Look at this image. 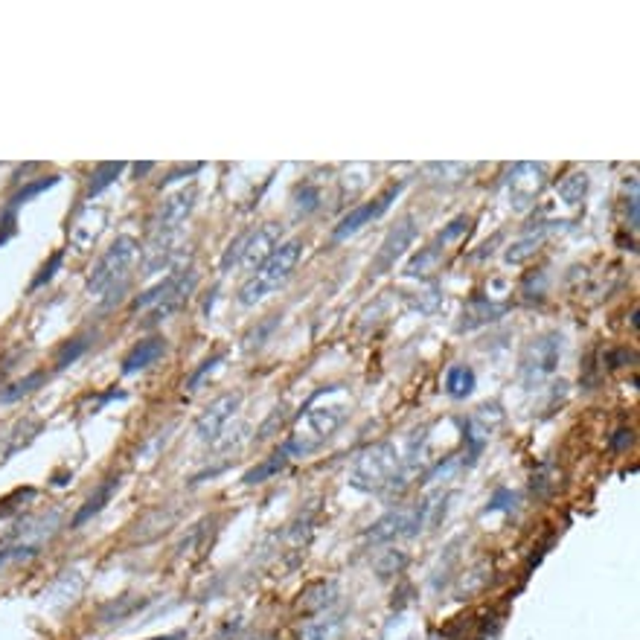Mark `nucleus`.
<instances>
[{
	"label": "nucleus",
	"mask_w": 640,
	"mask_h": 640,
	"mask_svg": "<svg viewBox=\"0 0 640 640\" xmlns=\"http://www.w3.org/2000/svg\"><path fill=\"white\" fill-rule=\"evenodd\" d=\"M475 384H477L475 370H472V367H466V364H454L452 370L445 373V393L452 396V399L472 396L475 393Z\"/></svg>",
	"instance_id": "nucleus-20"
},
{
	"label": "nucleus",
	"mask_w": 640,
	"mask_h": 640,
	"mask_svg": "<svg viewBox=\"0 0 640 640\" xmlns=\"http://www.w3.org/2000/svg\"><path fill=\"white\" fill-rule=\"evenodd\" d=\"M501 315H504V306H498V303H489L486 297H475L472 303H466V309H463L460 329H477L484 324H492V320H498Z\"/></svg>",
	"instance_id": "nucleus-18"
},
{
	"label": "nucleus",
	"mask_w": 640,
	"mask_h": 640,
	"mask_svg": "<svg viewBox=\"0 0 640 640\" xmlns=\"http://www.w3.org/2000/svg\"><path fill=\"white\" fill-rule=\"evenodd\" d=\"M341 629H344V617L329 614V617L306 623V626L300 629V640H335L341 635Z\"/></svg>",
	"instance_id": "nucleus-21"
},
{
	"label": "nucleus",
	"mask_w": 640,
	"mask_h": 640,
	"mask_svg": "<svg viewBox=\"0 0 640 640\" xmlns=\"http://www.w3.org/2000/svg\"><path fill=\"white\" fill-rule=\"evenodd\" d=\"M405 562H408V556H405V553L390 550V553H388V559H384V562H379V576H390V573H396V571H402V568H405Z\"/></svg>",
	"instance_id": "nucleus-30"
},
{
	"label": "nucleus",
	"mask_w": 640,
	"mask_h": 640,
	"mask_svg": "<svg viewBox=\"0 0 640 640\" xmlns=\"http://www.w3.org/2000/svg\"><path fill=\"white\" fill-rule=\"evenodd\" d=\"M335 582H315L309 585L306 591H303V600H300V608L303 612H326V608L335 603Z\"/></svg>",
	"instance_id": "nucleus-22"
},
{
	"label": "nucleus",
	"mask_w": 640,
	"mask_h": 640,
	"mask_svg": "<svg viewBox=\"0 0 640 640\" xmlns=\"http://www.w3.org/2000/svg\"><path fill=\"white\" fill-rule=\"evenodd\" d=\"M164 352H166V341L157 338V335H155V338H146V341L134 344L132 352H128V356L123 358V373L132 376L137 370H146V367H152L160 356H164Z\"/></svg>",
	"instance_id": "nucleus-16"
},
{
	"label": "nucleus",
	"mask_w": 640,
	"mask_h": 640,
	"mask_svg": "<svg viewBox=\"0 0 640 640\" xmlns=\"http://www.w3.org/2000/svg\"><path fill=\"white\" fill-rule=\"evenodd\" d=\"M399 536H413V509H390L367 530V541L373 544L393 541Z\"/></svg>",
	"instance_id": "nucleus-14"
},
{
	"label": "nucleus",
	"mask_w": 640,
	"mask_h": 640,
	"mask_svg": "<svg viewBox=\"0 0 640 640\" xmlns=\"http://www.w3.org/2000/svg\"><path fill=\"white\" fill-rule=\"evenodd\" d=\"M399 466H402V454H399L396 443L390 440L376 443L370 448H364L356 457V463H352L349 486L358 492H384L399 475Z\"/></svg>",
	"instance_id": "nucleus-3"
},
{
	"label": "nucleus",
	"mask_w": 640,
	"mask_h": 640,
	"mask_svg": "<svg viewBox=\"0 0 640 640\" xmlns=\"http://www.w3.org/2000/svg\"><path fill=\"white\" fill-rule=\"evenodd\" d=\"M219 361H221V356H213V358H207V361H204V364L198 367V370H196V373H192V379H189V384H187V388H189V390H198V381H201V379H204L207 373H210V370H213V367H216Z\"/></svg>",
	"instance_id": "nucleus-31"
},
{
	"label": "nucleus",
	"mask_w": 640,
	"mask_h": 640,
	"mask_svg": "<svg viewBox=\"0 0 640 640\" xmlns=\"http://www.w3.org/2000/svg\"><path fill=\"white\" fill-rule=\"evenodd\" d=\"M137 260V242L132 236H117L111 248L100 256V262L93 265L91 277H88V294L91 297H102L105 292H114L117 283H125L128 268Z\"/></svg>",
	"instance_id": "nucleus-4"
},
{
	"label": "nucleus",
	"mask_w": 640,
	"mask_h": 640,
	"mask_svg": "<svg viewBox=\"0 0 640 640\" xmlns=\"http://www.w3.org/2000/svg\"><path fill=\"white\" fill-rule=\"evenodd\" d=\"M399 192H402V184H390L384 192H379V196H376L373 201L358 204L356 210H349V213L341 219L338 228L332 230V239H335V242H341V239H349L352 233H358V230L364 228V224H370V221L381 219L384 213L390 210V204L396 201Z\"/></svg>",
	"instance_id": "nucleus-7"
},
{
	"label": "nucleus",
	"mask_w": 640,
	"mask_h": 640,
	"mask_svg": "<svg viewBox=\"0 0 640 640\" xmlns=\"http://www.w3.org/2000/svg\"><path fill=\"white\" fill-rule=\"evenodd\" d=\"M61 260H64V253H61V251H59V253H53L50 265H44V271L36 277V283H32V288H38V285H44L47 280H53V274H56V268L61 265Z\"/></svg>",
	"instance_id": "nucleus-32"
},
{
	"label": "nucleus",
	"mask_w": 640,
	"mask_h": 640,
	"mask_svg": "<svg viewBox=\"0 0 640 640\" xmlns=\"http://www.w3.org/2000/svg\"><path fill=\"white\" fill-rule=\"evenodd\" d=\"M469 224H472V221H469V216H457V219H454L452 224H448V228H445L443 233H437L434 242H431L428 248H422V251H420V256H416V260H411L408 274H411V277L428 274V271L440 262V256L445 253V245H448V242H454V239H457L460 233H466V230H469Z\"/></svg>",
	"instance_id": "nucleus-11"
},
{
	"label": "nucleus",
	"mask_w": 640,
	"mask_h": 640,
	"mask_svg": "<svg viewBox=\"0 0 640 640\" xmlns=\"http://www.w3.org/2000/svg\"><path fill=\"white\" fill-rule=\"evenodd\" d=\"M559 198L565 204H580L588 192V172H571L568 178L559 181Z\"/></svg>",
	"instance_id": "nucleus-24"
},
{
	"label": "nucleus",
	"mask_w": 640,
	"mask_h": 640,
	"mask_svg": "<svg viewBox=\"0 0 640 640\" xmlns=\"http://www.w3.org/2000/svg\"><path fill=\"white\" fill-rule=\"evenodd\" d=\"M548 230H550L548 221H539V228H527V233H524L521 239H516V242H512V245L507 248L504 260H507L509 265H524V262L530 260V256L541 248V242H544V236H548Z\"/></svg>",
	"instance_id": "nucleus-17"
},
{
	"label": "nucleus",
	"mask_w": 640,
	"mask_h": 640,
	"mask_svg": "<svg viewBox=\"0 0 640 640\" xmlns=\"http://www.w3.org/2000/svg\"><path fill=\"white\" fill-rule=\"evenodd\" d=\"M626 221L632 230H637V184L632 187V198L626 201Z\"/></svg>",
	"instance_id": "nucleus-34"
},
{
	"label": "nucleus",
	"mask_w": 640,
	"mask_h": 640,
	"mask_svg": "<svg viewBox=\"0 0 640 640\" xmlns=\"http://www.w3.org/2000/svg\"><path fill=\"white\" fill-rule=\"evenodd\" d=\"M413 242H416V221H413V216H405L388 236H384V242H381L376 260L370 265V274L373 277L388 274V271L396 265V260H402Z\"/></svg>",
	"instance_id": "nucleus-8"
},
{
	"label": "nucleus",
	"mask_w": 640,
	"mask_h": 640,
	"mask_svg": "<svg viewBox=\"0 0 640 640\" xmlns=\"http://www.w3.org/2000/svg\"><path fill=\"white\" fill-rule=\"evenodd\" d=\"M146 605V600H140V597H132V594H125V597H117L114 603H108L102 612H100V620L102 623H123L125 617H132L137 608Z\"/></svg>",
	"instance_id": "nucleus-23"
},
{
	"label": "nucleus",
	"mask_w": 640,
	"mask_h": 640,
	"mask_svg": "<svg viewBox=\"0 0 640 640\" xmlns=\"http://www.w3.org/2000/svg\"><path fill=\"white\" fill-rule=\"evenodd\" d=\"M280 239H283V228L274 221L265 224V228H260V230L248 233V245H245V253H242V265H245L248 274H253V271L280 248Z\"/></svg>",
	"instance_id": "nucleus-13"
},
{
	"label": "nucleus",
	"mask_w": 640,
	"mask_h": 640,
	"mask_svg": "<svg viewBox=\"0 0 640 640\" xmlns=\"http://www.w3.org/2000/svg\"><path fill=\"white\" fill-rule=\"evenodd\" d=\"M347 411H349V396L341 384H332V388L317 390L309 405L303 408L300 420L294 422L292 434L283 443L288 454H297V457H306L312 452H317L335 431H338L347 420Z\"/></svg>",
	"instance_id": "nucleus-1"
},
{
	"label": "nucleus",
	"mask_w": 640,
	"mask_h": 640,
	"mask_svg": "<svg viewBox=\"0 0 640 640\" xmlns=\"http://www.w3.org/2000/svg\"><path fill=\"white\" fill-rule=\"evenodd\" d=\"M123 169H125V164H120V160H117V164H100V166H96L91 187H88V196H96V192H102L108 184H114V178Z\"/></svg>",
	"instance_id": "nucleus-26"
},
{
	"label": "nucleus",
	"mask_w": 640,
	"mask_h": 640,
	"mask_svg": "<svg viewBox=\"0 0 640 640\" xmlns=\"http://www.w3.org/2000/svg\"><path fill=\"white\" fill-rule=\"evenodd\" d=\"M192 285H196V274H192V271H189V274H184V271H178V274H172V283H169V288H166V294L155 303V309L149 312L146 324H149V326H152V324H160V320H166V317H172L175 312H181L184 303L189 300Z\"/></svg>",
	"instance_id": "nucleus-12"
},
{
	"label": "nucleus",
	"mask_w": 640,
	"mask_h": 640,
	"mask_svg": "<svg viewBox=\"0 0 640 640\" xmlns=\"http://www.w3.org/2000/svg\"><path fill=\"white\" fill-rule=\"evenodd\" d=\"M285 408H274V411H271V416H268V420L260 425V431H256V440H268V437H274V431L277 428H283V422H285Z\"/></svg>",
	"instance_id": "nucleus-28"
},
{
	"label": "nucleus",
	"mask_w": 640,
	"mask_h": 640,
	"mask_svg": "<svg viewBox=\"0 0 640 640\" xmlns=\"http://www.w3.org/2000/svg\"><path fill=\"white\" fill-rule=\"evenodd\" d=\"M544 184H548V166L544 164H530V160L516 164L507 178L509 204L516 207V210H530L539 198V192L544 189Z\"/></svg>",
	"instance_id": "nucleus-6"
},
{
	"label": "nucleus",
	"mask_w": 640,
	"mask_h": 640,
	"mask_svg": "<svg viewBox=\"0 0 640 640\" xmlns=\"http://www.w3.org/2000/svg\"><path fill=\"white\" fill-rule=\"evenodd\" d=\"M120 484H123V480H120L117 475L105 477L102 484L88 495V501L82 504V509L76 512V518H73V524H70L73 530H79V527H85L93 516H100V512L105 509V504H108L111 498H114V492L120 489Z\"/></svg>",
	"instance_id": "nucleus-15"
},
{
	"label": "nucleus",
	"mask_w": 640,
	"mask_h": 640,
	"mask_svg": "<svg viewBox=\"0 0 640 640\" xmlns=\"http://www.w3.org/2000/svg\"><path fill=\"white\" fill-rule=\"evenodd\" d=\"M44 379H47V373H41V370L29 373L27 379H21V381L9 384L6 390H0V402H18L21 396H29L32 390H38L41 384H44Z\"/></svg>",
	"instance_id": "nucleus-25"
},
{
	"label": "nucleus",
	"mask_w": 640,
	"mask_h": 640,
	"mask_svg": "<svg viewBox=\"0 0 640 640\" xmlns=\"http://www.w3.org/2000/svg\"><path fill=\"white\" fill-rule=\"evenodd\" d=\"M518 501V495L516 492H509V489H498L492 495V501L486 507V512H498V509H512V504Z\"/></svg>",
	"instance_id": "nucleus-29"
},
{
	"label": "nucleus",
	"mask_w": 640,
	"mask_h": 640,
	"mask_svg": "<svg viewBox=\"0 0 640 640\" xmlns=\"http://www.w3.org/2000/svg\"><path fill=\"white\" fill-rule=\"evenodd\" d=\"M152 640H187V635H184V632H178V635H166V637H152Z\"/></svg>",
	"instance_id": "nucleus-35"
},
{
	"label": "nucleus",
	"mask_w": 640,
	"mask_h": 640,
	"mask_svg": "<svg viewBox=\"0 0 640 640\" xmlns=\"http://www.w3.org/2000/svg\"><path fill=\"white\" fill-rule=\"evenodd\" d=\"M91 347V341L88 338H73L70 344H64L61 347V352H59V358H56V367H59V370H64V367H68V364H73L79 356H82V352Z\"/></svg>",
	"instance_id": "nucleus-27"
},
{
	"label": "nucleus",
	"mask_w": 640,
	"mask_h": 640,
	"mask_svg": "<svg viewBox=\"0 0 640 640\" xmlns=\"http://www.w3.org/2000/svg\"><path fill=\"white\" fill-rule=\"evenodd\" d=\"M292 460V454L285 452V445H280L274 454H268L262 463H256L253 469H248L245 472V477H242V484H248V486H253V484H265L268 477H274V475H280L283 469H285V463Z\"/></svg>",
	"instance_id": "nucleus-19"
},
{
	"label": "nucleus",
	"mask_w": 640,
	"mask_h": 640,
	"mask_svg": "<svg viewBox=\"0 0 640 640\" xmlns=\"http://www.w3.org/2000/svg\"><path fill=\"white\" fill-rule=\"evenodd\" d=\"M632 443H635L632 428H620L617 434L612 437V448H614V452H623V448H629Z\"/></svg>",
	"instance_id": "nucleus-33"
},
{
	"label": "nucleus",
	"mask_w": 640,
	"mask_h": 640,
	"mask_svg": "<svg viewBox=\"0 0 640 640\" xmlns=\"http://www.w3.org/2000/svg\"><path fill=\"white\" fill-rule=\"evenodd\" d=\"M565 352V338L562 332H544L536 341L527 344L524 356L518 361V376L524 381V388H539L544 379H550L556 373L559 361H562Z\"/></svg>",
	"instance_id": "nucleus-5"
},
{
	"label": "nucleus",
	"mask_w": 640,
	"mask_h": 640,
	"mask_svg": "<svg viewBox=\"0 0 640 640\" xmlns=\"http://www.w3.org/2000/svg\"><path fill=\"white\" fill-rule=\"evenodd\" d=\"M501 420H504L501 405H484L466 420V431H463V437H466V443H469V463L477 460L480 448L489 443V437L495 434V428L501 425Z\"/></svg>",
	"instance_id": "nucleus-10"
},
{
	"label": "nucleus",
	"mask_w": 640,
	"mask_h": 640,
	"mask_svg": "<svg viewBox=\"0 0 640 640\" xmlns=\"http://www.w3.org/2000/svg\"><path fill=\"white\" fill-rule=\"evenodd\" d=\"M242 405V393H224L219 399H213L210 405L201 411V416L196 420V434L204 443H216L221 437L224 425L233 420V413Z\"/></svg>",
	"instance_id": "nucleus-9"
},
{
	"label": "nucleus",
	"mask_w": 640,
	"mask_h": 640,
	"mask_svg": "<svg viewBox=\"0 0 640 640\" xmlns=\"http://www.w3.org/2000/svg\"><path fill=\"white\" fill-rule=\"evenodd\" d=\"M300 256H303L300 239H288V242H283L260 268L253 271V274L248 277V283L239 288V303H242V306H256L260 300L280 292V288L292 280Z\"/></svg>",
	"instance_id": "nucleus-2"
}]
</instances>
